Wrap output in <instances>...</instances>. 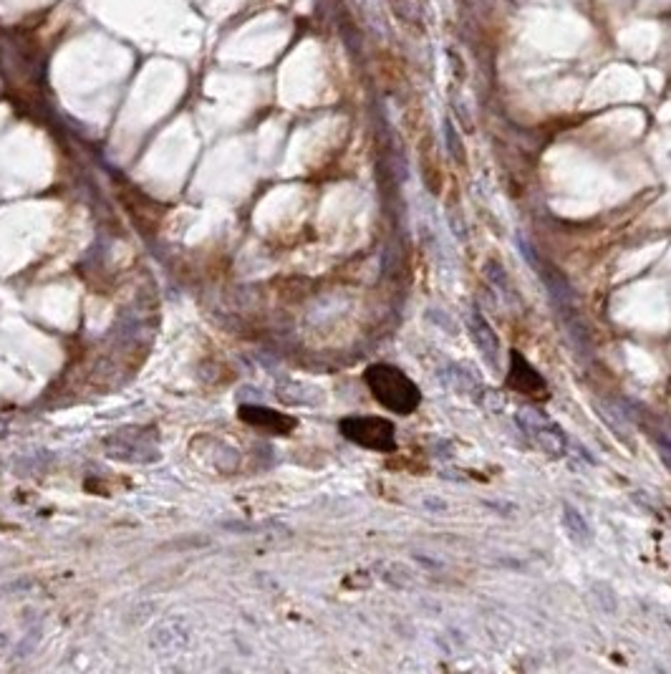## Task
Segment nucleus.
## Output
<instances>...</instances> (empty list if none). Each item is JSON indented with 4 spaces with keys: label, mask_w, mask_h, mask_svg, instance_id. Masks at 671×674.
I'll return each instance as SVG.
<instances>
[{
    "label": "nucleus",
    "mask_w": 671,
    "mask_h": 674,
    "mask_svg": "<svg viewBox=\"0 0 671 674\" xmlns=\"http://www.w3.org/2000/svg\"><path fill=\"white\" fill-rule=\"evenodd\" d=\"M555 308H558V316H561L563 321V329H565L568 339L573 343L575 354L581 356V359H588L591 351H593V349H591V333H588V326L583 323V319H581L575 304H563V306Z\"/></svg>",
    "instance_id": "423d86ee"
},
{
    "label": "nucleus",
    "mask_w": 671,
    "mask_h": 674,
    "mask_svg": "<svg viewBox=\"0 0 671 674\" xmlns=\"http://www.w3.org/2000/svg\"><path fill=\"white\" fill-rule=\"evenodd\" d=\"M515 422H517V427L523 429L525 437L545 454L558 457V454L568 450V437L563 435V429L548 415L537 412L533 407H520L515 412Z\"/></svg>",
    "instance_id": "f03ea898"
},
{
    "label": "nucleus",
    "mask_w": 671,
    "mask_h": 674,
    "mask_svg": "<svg viewBox=\"0 0 671 674\" xmlns=\"http://www.w3.org/2000/svg\"><path fill=\"white\" fill-rule=\"evenodd\" d=\"M442 377L447 379V384H450L452 389H457L460 394H477V389H480V384H477L467 371L457 369L454 364H450L447 371H442Z\"/></svg>",
    "instance_id": "9b49d317"
},
{
    "label": "nucleus",
    "mask_w": 671,
    "mask_h": 674,
    "mask_svg": "<svg viewBox=\"0 0 671 674\" xmlns=\"http://www.w3.org/2000/svg\"><path fill=\"white\" fill-rule=\"evenodd\" d=\"M389 8L394 13V18L415 31V33H424V25H427V8H424V0H389Z\"/></svg>",
    "instance_id": "6e6552de"
},
{
    "label": "nucleus",
    "mask_w": 671,
    "mask_h": 674,
    "mask_svg": "<svg viewBox=\"0 0 671 674\" xmlns=\"http://www.w3.org/2000/svg\"><path fill=\"white\" fill-rule=\"evenodd\" d=\"M591 596H593L596 606L603 613H613V612H616V606H619V601H616V594H613V589H610L609 584L593 581V584H591Z\"/></svg>",
    "instance_id": "f8f14e48"
},
{
    "label": "nucleus",
    "mask_w": 671,
    "mask_h": 674,
    "mask_svg": "<svg viewBox=\"0 0 671 674\" xmlns=\"http://www.w3.org/2000/svg\"><path fill=\"white\" fill-rule=\"evenodd\" d=\"M467 332H470L472 342H475V346L480 349V354H482V359L488 361L489 367H500V339H498V333H495V329L489 326L488 321L482 319L480 311H472V314H470V319H467Z\"/></svg>",
    "instance_id": "20e7f679"
},
{
    "label": "nucleus",
    "mask_w": 671,
    "mask_h": 674,
    "mask_svg": "<svg viewBox=\"0 0 671 674\" xmlns=\"http://www.w3.org/2000/svg\"><path fill=\"white\" fill-rule=\"evenodd\" d=\"M238 415H240V419L247 422V425L268 429L273 435H288V432L295 427L294 417H288V415H283V412H275V409H268V407L243 405Z\"/></svg>",
    "instance_id": "39448f33"
},
{
    "label": "nucleus",
    "mask_w": 671,
    "mask_h": 674,
    "mask_svg": "<svg viewBox=\"0 0 671 674\" xmlns=\"http://www.w3.org/2000/svg\"><path fill=\"white\" fill-rule=\"evenodd\" d=\"M513 359V369H510V377H508V387H513L515 392L520 394H543L545 392V379L537 374L536 369L530 367L523 359V354L513 351L510 354Z\"/></svg>",
    "instance_id": "0eeeda50"
},
{
    "label": "nucleus",
    "mask_w": 671,
    "mask_h": 674,
    "mask_svg": "<svg viewBox=\"0 0 671 674\" xmlns=\"http://www.w3.org/2000/svg\"><path fill=\"white\" fill-rule=\"evenodd\" d=\"M367 387L377 397L381 407L396 415H412L416 407L422 405V394L415 381L404 374L402 369L391 364H371L364 374Z\"/></svg>",
    "instance_id": "f257e3e1"
},
{
    "label": "nucleus",
    "mask_w": 671,
    "mask_h": 674,
    "mask_svg": "<svg viewBox=\"0 0 671 674\" xmlns=\"http://www.w3.org/2000/svg\"><path fill=\"white\" fill-rule=\"evenodd\" d=\"M384 578L389 581V584H394V586H399V589H409L415 581H412V576H409V568L402 564H389V568H387V574H384Z\"/></svg>",
    "instance_id": "ddd939ff"
},
{
    "label": "nucleus",
    "mask_w": 671,
    "mask_h": 674,
    "mask_svg": "<svg viewBox=\"0 0 671 674\" xmlns=\"http://www.w3.org/2000/svg\"><path fill=\"white\" fill-rule=\"evenodd\" d=\"M563 526L568 530V538L573 540L575 546H588L591 538H593V530L588 526V520L583 518V513L573 508L571 503L563 505Z\"/></svg>",
    "instance_id": "1a4fd4ad"
},
{
    "label": "nucleus",
    "mask_w": 671,
    "mask_h": 674,
    "mask_svg": "<svg viewBox=\"0 0 671 674\" xmlns=\"http://www.w3.org/2000/svg\"><path fill=\"white\" fill-rule=\"evenodd\" d=\"M485 276H488L489 286H492L508 304H517V294H515L513 283H510L508 273H505V268H502L498 260H488V263H485Z\"/></svg>",
    "instance_id": "9d476101"
},
{
    "label": "nucleus",
    "mask_w": 671,
    "mask_h": 674,
    "mask_svg": "<svg viewBox=\"0 0 671 674\" xmlns=\"http://www.w3.org/2000/svg\"><path fill=\"white\" fill-rule=\"evenodd\" d=\"M341 432L346 440L356 442L367 450L391 453L396 447L394 440V425L381 417H349L341 422Z\"/></svg>",
    "instance_id": "7ed1b4c3"
}]
</instances>
